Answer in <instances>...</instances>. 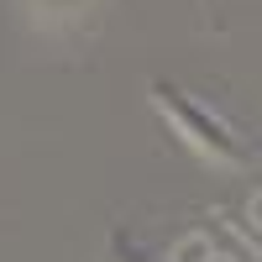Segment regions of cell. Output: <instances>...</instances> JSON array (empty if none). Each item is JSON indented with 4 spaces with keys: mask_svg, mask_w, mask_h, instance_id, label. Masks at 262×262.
I'll use <instances>...</instances> for the list:
<instances>
[{
    "mask_svg": "<svg viewBox=\"0 0 262 262\" xmlns=\"http://www.w3.org/2000/svg\"><path fill=\"white\" fill-rule=\"evenodd\" d=\"M147 95H152V105H158V116L179 131V137L200 152V158L221 163V168H242V163H247V147L236 142V131L215 116V111H205L200 100H189L179 84H163V79H158Z\"/></svg>",
    "mask_w": 262,
    "mask_h": 262,
    "instance_id": "obj_1",
    "label": "cell"
},
{
    "mask_svg": "<svg viewBox=\"0 0 262 262\" xmlns=\"http://www.w3.org/2000/svg\"><path fill=\"white\" fill-rule=\"evenodd\" d=\"M53 6H63V11H69V6H79V0H53Z\"/></svg>",
    "mask_w": 262,
    "mask_h": 262,
    "instance_id": "obj_2",
    "label": "cell"
}]
</instances>
